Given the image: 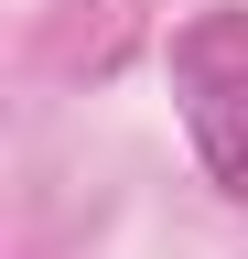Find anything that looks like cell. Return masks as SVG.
I'll return each mask as SVG.
<instances>
[{
  "instance_id": "6da1fadb",
  "label": "cell",
  "mask_w": 248,
  "mask_h": 259,
  "mask_svg": "<svg viewBox=\"0 0 248 259\" xmlns=\"http://www.w3.org/2000/svg\"><path fill=\"white\" fill-rule=\"evenodd\" d=\"M173 108L194 162L227 194H248V0H216L173 32Z\"/></svg>"
}]
</instances>
